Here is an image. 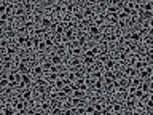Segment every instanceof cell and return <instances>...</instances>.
<instances>
[{
  "label": "cell",
  "mask_w": 153,
  "mask_h": 115,
  "mask_svg": "<svg viewBox=\"0 0 153 115\" xmlns=\"http://www.w3.org/2000/svg\"><path fill=\"white\" fill-rule=\"evenodd\" d=\"M116 78H118V75H116L113 70H107V72L104 73V80H115L116 82Z\"/></svg>",
  "instance_id": "cell-14"
},
{
  "label": "cell",
  "mask_w": 153,
  "mask_h": 115,
  "mask_svg": "<svg viewBox=\"0 0 153 115\" xmlns=\"http://www.w3.org/2000/svg\"><path fill=\"white\" fill-rule=\"evenodd\" d=\"M73 19L75 21H78V22H83L86 18H85V14H83V11H77V13L73 14Z\"/></svg>",
  "instance_id": "cell-23"
},
{
  "label": "cell",
  "mask_w": 153,
  "mask_h": 115,
  "mask_svg": "<svg viewBox=\"0 0 153 115\" xmlns=\"http://www.w3.org/2000/svg\"><path fill=\"white\" fill-rule=\"evenodd\" d=\"M112 110H113V112H116V114H118V112H121V104H120V102H113Z\"/></svg>",
  "instance_id": "cell-30"
},
{
  "label": "cell",
  "mask_w": 153,
  "mask_h": 115,
  "mask_svg": "<svg viewBox=\"0 0 153 115\" xmlns=\"http://www.w3.org/2000/svg\"><path fill=\"white\" fill-rule=\"evenodd\" d=\"M46 48H48V46H46V43H45V40H43V42H40L37 46H35V50H37V51H45Z\"/></svg>",
  "instance_id": "cell-28"
},
{
  "label": "cell",
  "mask_w": 153,
  "mask_h": 115,
  "mask_svg": "<svg viewBox=\"0 0 153 115\" xmlns=\"http://www.w3.org/2000/svg\"><path fill=\"white\" fill-rule=\"evenodd\" d=\"M82 63L85 64V66H88V67H89V66H94V64H96V56H94V54H92V53L88 50V51L85 53V56H83Z\"/></svg>",
  "instance_id": "cell-1"
},
{
  "label": "cell",
  "mask_w": 153,
  "mask_h": 115,
  "mask_svg": "<svg viewBox=\"0 0 153 115\" xmlns=\"http://www.w3.org/2000/svg\"><path fill=\"white\" fill-rule=\"evenodd\" d=\"M126 109H128V110L136 109V101H134V98H128V99H126Z\"/></svg>",
  "instance_id": "cell-21"
},
{
  "label": "cell",
  "mask_w": 153,
  "mask_h": 115,
  "mask_svg": "<svg viewBox=\"0 0 153 115\" xmlns=\"http://www.w3.org/2000/svg\"><path fill=\"white\" fill-rule=\"evenodd\" d=\"M109 22H110V24H118V22H120L118 16H110L109 18Z\"/></svg>",
  "instance_id": "cell-31"
},
{
  "label": "cell",
  "mask_w": 153,
  "mask_h": 115,
  "mask_svg": "<svg viewBox=\"0 0 153 115\" xmlns=\"http://www.w3.org/2000/svg\"><path fill=\"white\" fill-rule=\"evenodd\" d=\"M86 42H88V37H86L85 34H80L78 37H77V43H78V46H85Z\"/></svg>",
  "instance_id": "cell-19"
},
{
  "label": "cell",
  "mask_w": 153,
  "mask_h": 115,
  "mask_svg": "<svg viewBox=\"0 0 153 115\" xmlns=\"http://www.w3.org/2000/svg\"><path fill=\"white\" fill-rule=\"evenodd\" d=\"M83 14H85V18H86V19H88V18H89V19H91V18H94V11H92V8H85V11H83Z\"/></svg>",
  "instance_id": "cell-24"
},
{
  "label": "cell",
  "mask_w": 153,
  "mask_h": 115,
  "mask_svg": "<svg viewBox=\"0 0 153 115\" xmlns=\"http://www.w3.org/2000/svg\"><path fill=\"white\" fill-rule=\"evenodd\" d=\"M142 19H150V18H153V11H142Z\"/></svg>",
  "instance_id": "cell-29"
},
{
  "label": "cell",
  "mask_w": 153,
  "mask_h": 115,
  "mask_svg": "<svg viewBox=\"0 0 153 115\" xmlns=\"http://www.w3.org/2000/svg\"><path fill=\"white\" fill-rule=\"evenodd\" d=\"M2 112H3L5 115H18V110L16 109L13 107V105H3V107H2Z\"/></svg>",
  "instance_id": "cell-11"
},
{
  "label": "cell",
  "mask_w": 153,
  "mask_h": 115,
  "mask_svg": "<svg viewBox=\"0 0 153 115\" xmlns=\"http://www.w3.org/2000/svg\"><path fill=\"white\" fill-rule=\"evenodd\" d=\"M32 46H34V38H29L27 42H26V45H24V48H32Z\"/></svg>",
  "instance_id": "cell-32"
},
{
  "label": "cell",
  "mask_w": 153,
  "mask_h": 115,
  "mask_svg": "<svg viewBox=\"0 0 153 115\" xmlns=\"http://www.w3.org/2000/svg\"><path fill=\"white\" fill-rule=\"evenodd\" d=\"M72 98H77V99H86V93L82 90H75L73 91V96Z\"/></svg>",
  "instance_id": "cell-20"
},
{
  "label": "cell",
  "mask_w": 153,
  "mask_h": 115,
  "mask_svg": "<svg viewBox=\"0 0 153 115\" xmlns=\"http://www.w3.org/2000/svg\"><path fill=\"white\" fill-rule=\"evenodd\" d=\"M32 90L31 88H26V90H22V93H21V99L22 101H26V102H31L32 101Z\"/></svg>",
  "instance_id": "cell-5"
},
{
  "label": "cell",
  "mask_w": 153,
  "mask_h": 115,
  "mask_svg": "<svg viewBox=\"0 0 153 115\" xmlns=\"http://www.w3.org/2000/svg\"><path fill=\"white\" fill-rule=\"evenodd\" d=\"M128 38H129V42H133V43H140L143 40V34L139 31H134L128 35Z\"/></svg>",
  "instance_id": "cell-3"
},
{
  "label": "cell",
  "mask_w": 153,
  "mask_h": 115,
  "mask_svg": "<svg viewBox=\"0 0 153 115\" xmlns=\"http://www.w3.org/2000/svg\"><path fill=\"white\" fill-rule=\"evenodd\" d=\"M50 61H51V64H53V66H56V67H59L62 63H64V59H62V56L56 54V53H54V54H53V56L50 58Z\"/></svg>",
  "instance_id": "cell-8"
},
{
  "label": "cell",
  "mask_w": 153,
  "mask_h": 115,
  "mask_svg": "<svg viewBox=\"0 0 153 115\" xmlns=\"http://www.w3.org/2000/svg\"><path fill=\"white\" fill-rule=\"evenodd\" d=\"M139 77H140V78H142L143 82H145L147 78H150V77H153V70L150 69V67H147L145 70H140V72H139Z\"/></svg>",
  "instance_id": "cell-9"
},
{
  "label": "cell",
  "mask_w": 153,
  "mask_h": 115,
  "mask_svg": "<svg viewBox=\"0 0 153 115\" xmlns=\"http://www.w3.org/2000/svg\"><path fill=\"white\" fill-rule=\"evenodd\" d=\"M104 67H105V70H112V69H115V67H116V61H115V58H110V59L107 61L105 64H104Z\"/></svg>",
  "instance_id": "cell-15"
},
{
  "label": "cell",
  "mask_w": 153,
  "mask_h": 115,
  "mask_svg": "<svg viewBox=\"0 0 153 115\" xmlns=\"http://www.w3.org/2000/svg\"><path fill=\"white\" fill-rule=\"evenodd\" d=\"M152 80H153V77H152Z\"/></svg>",
  "instance_id": "cell-35"
},
{
  "label": "cell",
  "mask_w": 153,
  "mask_h": 115,
  "mask_svg": "<svg viewBox=\"0 0 153 115\" xmlns=\"http://www.w3.org/2000/svg\"><path fill=\"white\" fill-rule=\"evenodd\" d=\"M21 5H22V8L26 11H32V8H34V3H32V2H22Z\"/></svg>",
  "instance_id": "cell-27"
},
{
  "label": "cell",
  "mask_w": 153,
  "mask_h": 115,
  "mask_svg": "<svg viewBox=\"0 0 153 115\" xmlns=\"http://www.w3.org/2000/svg\"><path fill=\"white\" fill-rule=\"evenodd\" d=\"M65 53H67V46H65L64 43H59V45L56 46V54L62 56V54H65Z\"/></svg>",
  "instance_id": "cell-18"
},
{
  "label": "cell",
  "mask_w": 153,
  "mask_h": 115,
  "mask_svg": "<svg viewBox=\"0 0 153 115\" xmlns=\"http://www.w3.org/2000/svg\"><path fill=\"white\" fill-rule=\"evenodd\" d=\"M16 69L19 70V73H22V75H29V72H31V67H29V64H27V61H26V59L19 61L18 66H16Z\"/></svg>",
  "instance_id": "cell-2"
},
{
  "label": "cell",
  "mask_w": 153,
  "mask_h": 115,
  "mask_svg": "<svg viewBox=\"0 0 153 115\" xmlns=\"http://www.w3.org/2000/svg\"><path fill=\"white\" fill-rule=\"evenodd\" d=\"M29 38H31V37H29L27 34H18V37H16V43H18V45H21V46H24Z\"/></svg>",
  "instance_id": "cell-10"
},
{
  "label": "cell",
  "mask_w": 153,
  "mask_h": 115,
  "mask_svg": "<svg viewBox=\"0 0 153 115\" xmlns=\"http://www.w3.org/2000/svg\"><path fill=\"white\" fill-rule=\"evenodd\" d=\"M140 90H142L143 91V93H152V86H150V83H148V82H143V83H142V86H140Z\"/></svg>",
  "instance_id": "cell-25"
},
{
  "label": "cell",
  "mask_w": 153,
  "mask_h": 115,
  "mask_svg": "<svg viewBox=\"0 0 153 115\" xmlns=\"http://www.w3.org/2000/svg\"><path fill=\"white\" fill-rule=\"evenodd\" d=\"M118 10L120 8H116L115 5H112V2H110V7L107 8V14H109V16H118Z\"/></svg>",
  "instance_id": "cell-16"
},
{
  "label": "cell",
  "mask_w": 153,
  "mask_h": 115,
  "mask_svg": "<svg viewBox=\"0 0 153 115\" xmlns=\"http://www.w3.org/2000/svg\"><path fill=\"white\" fill-rule=\"evenodd\" d=\"M147 107L152 109V107H153V101H148V102H147Z\"/></svg>",
  "instance_id": "cell-34"
},
{
  "label": "cell",
  "mask_w": 153,
  "mask_h": 115,
  "mask_svg": "<svg viewBox=\"0 0 153 115\" xmlns=\"http://www.w3.org/2000/svg\"><path fill=\"white\" fill-rule=\"evenodd\" d=\"M104 86H105V85H104V80H96L94 85H92V88H94L96 91H102Z\"/></svg>",
  "instance_id": "cell-22"
},
{
  "label": "cell",
  "mask_w": 153,
  "mask_h": 115,
  "mask_svg": "<svg viewBox=\"0 0 153 115\" xmlns=\"http://www.w3.org/2000/svg\"><path fill=\"white\" fill-rule=\"evenodd\" d=\"M31 83H32L31 75H22V80H21V83H19V88L21 90H26V88H29Z\"/></svg>",
  "instance_id": "cell-7"
},
{
  "label": "cell",
  "mask_w": 153,
  "mask_h": 115,
  "mask_svg": "<svg viewBox=\"0 0 153 115\" xmlns=\"http://www.w3.org/2000/svg\"><path fill=\"white\" fill-rule=\"evenodd\" d=\"M134 67H136L139 72H140V70H145L147 67H148V61H147V59H142V58H140V59H137V63L134 64Z\"/></svg>",
  "instance_id": "cell-6"
},
{
  "label": "cell",
  "mask_w": 153,
  "mask_h": 115,
  "mask_svg": "<svg viewBox=\"0 0 153 115\" xmlns=\"http://www.w3.org/2000/svg\"><path fill=\"white\" fill-rule=\"evenodd\" d=\"M142 10H143V11H153V2L142 3Z\"/></svg>",
  "instance_id": "cell-26"
},
{
  "label": "cell",
  "mask_w": 153,
  "mask_h": 115,
  "mask_svg": "<svg viewBox=\"0 0 153 115\" xmlns=\"http://www.w3.org/2000/svg\"><path fill=\"white\" fill-rule=\"evenodd\" d=\"M70 104H72V107H83V105H85V99L70 98Z\"/></svg>",
  "instance_id": "cell-13"
},
{
  "label": "cell",
  "mask_w": 153,
  "mask_h": 115,
  "mask_svg": "<svg viewBox=\"0 0 153 115\" xmlns=\"http://www.w3.org/2000/svg\"><path fill=\"white\" fill-rule=\"evenodd\" d=\"M58 80H59V73H56V72L46 73V82L48 83H56Z\"/></svg>",
  "instance_id": "cell-12"
},
{
  "label": "cell",
  "mask_w": 153,
  "mask_h": 115,
  "mask_svg": "<svg viewBox=\"0 0 153 115\" xmlns=\"http://www.w3.org/2000/svg\"><path fill=\"white\" fill-rule=\"evenodd\" d=\"M70 63H72V66H80V61L77 59V58H72V61H70Z\"/></svg>",
  "instance_id": "cell-33"
},
{
  "label": "cell",
  "mask_w": 153,
  "mask_h": 115,
  "mask_svg": "<svg viewBox=\"0 0 153 115\" xmlns=\"http://www.w3.org/2000/svg\"><path fill=\"white\" fill-rule=\"evenodd\" d=\"M88 34H89V37H94V38L101 37V27L96 26V24L89 26V27H88Z\"/></svg>",
  "instance_id": "cell-4"
},
{
  "label": "cell",
  "mask_w": 153,
  "mask_h": 115,
  "mask_svg": "<svg viewBox=\"0 0 153 115\" xmlns=\"http://www.w3.org/2000/svg\"><path fill=\"white\" fill-rule=\"evenodd\" d=\"M142 83H143V80L140 78V77H134V78H131V86H134V88H140Z\"/></svg>",
  "instance_id": "cell-17"
}]
</instances>
